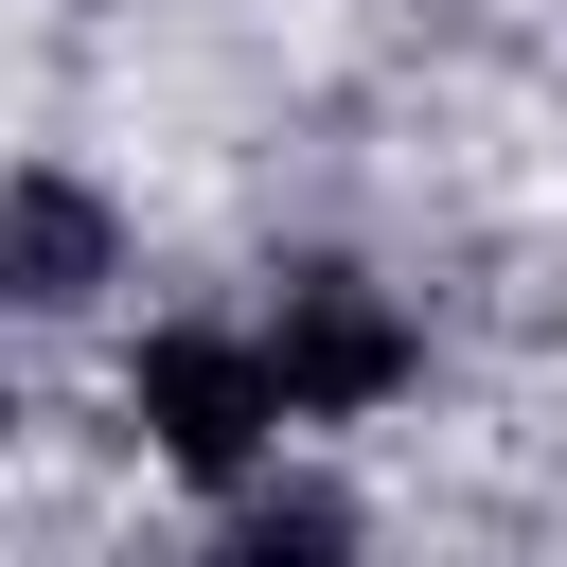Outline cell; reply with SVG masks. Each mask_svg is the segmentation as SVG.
<instances>
[{"mask_svg":"<svg viewBox=\"0 0 567 567\" xmlns=\"http://www.w3.org/2000/svg\"><path fill=\"white\" fill-rule=\"evenodd\" d=\"M248 567H337V514H319V496H301V514H266V532H248Z\"/></svg>","mask_w":567,"mask_h":567,"instance_id":"4","label":"cell"},{"mask_svg":"<svg viewBox=\"0 0 567 567\" xmlns=\"http://www.w3.org/2000/svg\"><path fill=\"white\" fill-rule=\"evenodd\" d=\"M89 266H106V213H89L71 177H18V195H0V284H18V301H71Z\"/></svg>","mask_w":567,"mask_h":567,"instance_id":"3","label":"cell"},{"mask_svg":"<svg viewBox=\"0 0 567 567\" xmlns=\"http://www.w3.org/2000/svg\"><path fill=\"white\" fill-rule=\"evenodd\" d=\"M142 425H159L195 478H230V461L284 425V390H266V354H230V337H159V354H142Z\"/></svg>","mask_w":567,"mask_h":567,"instance_id":"1","label":"cell"},{"mask_svg":"<svg viewBox=\"0 0 567 567\" xmlns=\"http://www.w3.org/2000/svg\"><path fill=\"white\" fill-rule=\"evenodd\" d=\"M266 390H284V408H354V390H390V319H372L354 284H301V319L266 337Z\"/></svg>","mask_w":567,"mask_h":567,"instance_id":"2","label":"cell"}]
</instances>
